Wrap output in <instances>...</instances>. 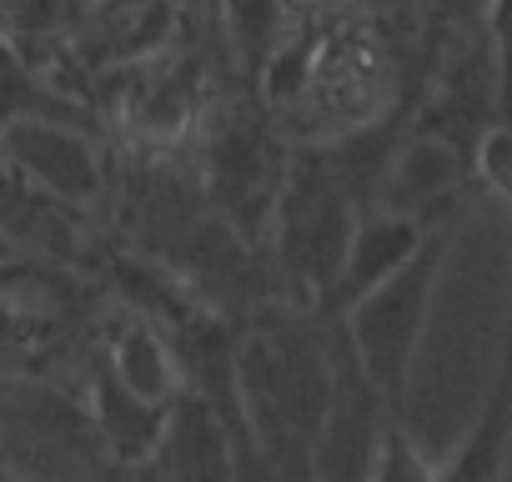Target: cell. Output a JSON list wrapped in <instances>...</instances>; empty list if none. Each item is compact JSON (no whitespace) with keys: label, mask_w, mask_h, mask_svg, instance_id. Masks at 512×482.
Returning <instances> with one entry per match:
<instances>
[{"label":"cell","mask_w":512,"mask_h":482,"mask_svg":"<svg viewBox=\"0 0 512 482\" xmlns=\"http://www.w3.org/2000/svg\"><path fill=\"white\" fill-rule=\"evenodd\" d=\"M457 176V156L437 141H417L402 161H397V186L412 196H437L447 181Z\"/></svg>","instance_id":"7"},{"label":"cell","mask_w":512,"mask_h":482,"mask_svg":"<svg viewBox=\"0 0 512 482\" xmlns=\"http://www.w3.org/2000/svg\"><path fill=\"white\" fill-rule=\"evenodd\" d=\"M111 382L146 407H166L181 387V367L151 327H126L111 352Z\"/></svg>","instance_id":"4"},{"label":"cell","mask_w":512,"mask_h":482,"mask_svg":"<svg viewBox=\"0 0 512 482\" xmlns=\"http://www.w3.org/2000/svg\"><path fill=\"white\" fill-rule=\"evenodd\" d=\"M171 442H176V477L181 482H231L226 442L206 412H181L171 427Z\"/></svg>","instance_id":"5"},{"label":"cell","mask_w":512,"mask_h":482,"mask_svg":"<svg viewBox=\"0 0 512 482\" xmlns=\"http://www.w3.org/2000/svg\"><path fill=\"white\" fill-rule=\"evenodd\" d=\"M372 482H442V472L417 452V442L402 427H387L377 462H372Z\"/></svg>","instance_id":"8"},{"label":"cell","mask_w":512,"mask_h":482,"mask_svg":"<svg viewBox=\"0 0 512 482\" xmlns=\"http://www.w3.org/2000/svg\"><path fill=\"white\" fill-rule=\"evenodd\" d=\"M452 247V226H437L422 236V247L412 252V262H402L387 282H377L372 292H362L347 307L352 322V352L367 372V387L402 417L407 407V382H412V362H417V342L427 327V307L437 292V272L447 262Z\"/></svg>","instance_id":"1"},{"label":"cell","mask_w":512,"mask_h":482,"mask_svg":"<svg viewBox=\"0 0 512 482\" xmlns=\"http://www.w3.org/2000/svg\"><path fill=\"white\" fill-rule=\"evenodd\" d=\"M0 151L6 161L31 176L41 191L61 196V201H91L101 191V166H96V151L86 146V136L56 126V121H41V116H16L0 131Z\"/></svg>","instance_id":"2"},{"label":"cell","mask_w":512,"mask_h":482,"mask_svg":"<svg viewBox=\"0 0 512 482\" xmlns=\"http://www.w3.org/2000/svg\"><path fill=\"white\" fill-rule=\"evenodd\" d=\"M492 31H497V96H502V121H512V0H492Z\"/></svg>","instance_id":"9"},{"label":"cell","mask_w":512,"mask_h":482,"mask_svg":"<svg viewBox=\"0 0 512 482\" xmlns=\"http://www.w3.org/2000/svg\"><path fill=\"white\" fill-rule=\"evenodd\" d=\"M101 422H106V437L121 457H141L161 437V407H146V402L126 397L116 382L101 387Z\"/></svg>","instance_id":"6"},{"label":"cell","mask_w":512,"mask_h":482,"mask_svg":"<svg viewBox=\"0 0 512 482\" xmlns=\"http://www.w3.org/2000/svg\"><path fill=\"white\" fill-rule=\"evenodd\" d=\"M427 226L417 216H367L347 231V247L337 262V302L352 307L362 292H372L377 282H387L402 262H412V252L422 247Z\"/></svg>","instance_id":"3"}]
</instances>
